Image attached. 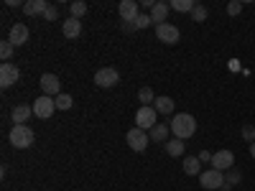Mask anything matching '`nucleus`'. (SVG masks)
Here are the masks:
<instances>
[{"instance_id": "obj_1", "label": "nucleus", "mask_w": 255, "mask_h": 191, "mask_svg": "<svg viewBox=\"0 0 255 191\" xmlns=\"http://www.w3.org/2000/svg\"><path fill=\"white\" fill-rule=\"evenodd\" d=\"M168 127H171V133L179 140H186V138H191L197 133V120H194V115H189V112H179V115L171 117Z\"/></svg>"}, {"instance_id": "obj_2", "label": "nucleus", "mask_w": 255, "mask_h": 191, "mask_svg": "<svg viewBox=\"0 0 255 191\" xmlns=\"http://www.w3.org/2000/svg\"><path fill=\"white\" fill-rule=\"evenodd\" d=\"M10 145L13 148H18V151H23V148H28L31 143H33V130L28 125H13V130H10Z\"/></svg>"}, {"instance_id": "obj_3", "label": "nucleus", "mask_w": 255, "mask_h": 191, "mask_svg": "<svg viewBox=\"0 0 255 191\" xmlns=\"http://www.w3.org/2000/svg\"><path fill=\"white\" fill-rule=\"evenodd\" d=\"M125 140H128V145H130L135 153H143L148 148V143H151V135H148L145 130H140V127H133V130H128Z\"/></svg>"}, {"instance_id": "obj_4", "label": "nucleus", "mask_w": 255, "mask_h": 191, "mask_svg": "<svg viewBox=\"0 0 255 191\" xmlns=\"http://www.w3.org/2000/svg\"><path fill=\"white\" fill-rule=\"evenodd\" d=\"M156 120H158V112H156L153 104H151V107H143V104H140L138 112H135V122H138L135 127H140V130H151L153 125H158Z\"/></svg>"}, {"instance_id": "obj_5", "label": "nucleus", "mask_w": 255, "mask_h": 191, "mask_svg": "<svg viewBox=\"0 0 255 191\" xmlns=\"http://www.w3.org/2000/svg\"><path fill=\"white\" fill-rule=\"evenodd\" d=\"M54 110H56V99H54V97H46V95L36 97V102H33V115H36V117L49 120V117L54 115Z\"/></svg>"}, {"instance_id": "obj_6", "label": "nucleus", "mask_w": 255, "mask_h": 191, "mask_svg": "<svg viewBox=\"0 0 255 191\" xmlns=\"http://www.w3.org/2000/svg\"><path fill=\"white\" fill-rule=\"evenodd\" d=\"M118 82H120V74H118V69H113V67L97 69V74H95V84H97V87H102V90L115 87Z\"/></svg>"}, {"instance_id": "obj_7", "label": "nucleus", "mask_w": 255, "mask_h": 191, "mask_svg": "<svg viewBox=\"0 0 255 191\" xmlns=\"http://www.w3.org/2000/svg\"><path fill=\"white\" fill-rule=\"evenodd\" d=\"M199 184L204 189H225V174L217 171V168H209V171H202L199 174Z\"/></svg>"}, {"instance_id": "obj_8", "label": "nucleus", "mask_w": 255, "mask_h": 191, "mask_svg": "<svg viewBox=\"0 0 255 191\" xmlns=\"http://www.w3.org/2000/svg\"><path fill=\"white\" fill-rule=\"evenodd\" d=\"M20 79V69L15 67V64H10V61H3L0 64V87H13V84Z\"/></svg>"}, {"instance_id": "obj_9", "label": "nucleus", "mask_w": 255, "mask_h": 191, "mask_svg": "<svg viewBox=\"0 0 255 191\" xmlns=\"http://www.w3.org/2000/svg\"><path fill=\"white\" fill-rule=\"evenodd\" d=\"M156 38L171 46V44H179L181 33H179V28L174 23H161V26H156Z\"/></svg>"}, {"instance_id": "obj_10", "label": "nucleus", "mask_w": 255, "mask_h": 191, "mask_svg": "<svg viewBox=\"0 0 255 191\" xmlns=\"http://www.w3.org/2000/svg\"><path fill=\"white\" fill-rule=\"evenodd\" d=\"M212 168H217V171H230V168H235V153L232 151H217L212 156Z\"/></svg>"}, {"instance_id": "obj_11", "label": "nucleus", "mask_w": 255, "mask_h": 191, "mask_svg": "<svg viewBox=\"0 0 255 191\" xmlns=\"http://www.w3.org/2000/svg\"><path fill=\"white\" fill-rule=\"evenodd\" d=\"M38 84H41V92H44L46 97H54V99H56V97L61 95V92H59V90H61V82H59L56 74H44Z\"/></svg>"}, {"instance_id": "obj_12", "label": "nucleus", "mask_w": 255, "mask_h": 191, "mask_svg": "<svg viewBox=\"0 0 255 191\" xmlns=\"http://www.w3.org/2000/svg\"><path fill=\"white\" fill-rule=\"evenodd\" d=\"M118 15L123 18V20H128V23H135L138 20V3L135 0H123V3L118 5Z\"/></svg>"}, {"instance_id": "obj_13", "label": "nucleus", "mask_w": 255, "mask_h": 191, "mask_svg": "<svg viewBox=\"0 0 255 191\" xmlns=\"http://www.w3.org/2000/svg\"><path fill=\"white\" fill-rule=\"evenodd\" d=\"M8 41L13 46H23L28 41V26L26 23H13L10 26V33H8Z\"/></svg>"}, {"instance_id": "obj_14", "label": "nucleus", "mask_w": 255, "mask_h": 191, "mask_svg": "<svg viewBox=\"0 0 255 191\" xmlns=\"http://www.w3.org/2000/svg\"><path fill=\"white\" fill-rule=\"evenodd\" d=\"M33 115V104H18V107H13L10 117L15 125H26V120Z\"/></svg>"}, {"instance_id": "obj_15", "label": "nucleus", "mask_w": 255, "mask_h": 191, "mask_svg": "<svg viewBox=\"0 0 255 191\" xmlns=\"http://www.w3.org/2000/svg\"><path fill=\"white\" fill-rule=\"evenodd\" d=\"M49 8L46 0H28V3H23V13L26 15H44Z\"/></svg>"}, {"instance_id": "obj_16", "label": "nucleus", "mask_w": 255, "mask_h": 191, "mask_svg": "<svg viewBox=\"0 0 255 191\" xmlns=\"http://www.w3.org/2000/svg\"><path fill=\"white\" fill-rule=\"evenodd\" d=\"M61 31H64V36H67V38H79V33H82V20H77V18L64 20Z\"/></svg>"}, {"instance_id": "obj_17", "label": "nucleus", "mask_w": 255, "mask_h": 191, "mask_svg": "<svg viewBox=\"0 0 255 191\" xmlns=\"http://www.w3.org/2000/svg\"><path fill=\"white\" fill-rule=\"evenodd\" d=\"M153 107H156L158 115H171V112H174V99L166 97V95H161V97H156Z\"/></svg>"}, {"instance_id": "obj_18", "label": "nucleus", "mask_w": 255, "mask_h": 191, "mask_svg": "<svg viewBox=\"0 0 255 191\" xmlns=\"http://www.w3.org/2000/svg\"><path fill=\"white\" fill-rule=\"evenodd\" d=\"M168 133H171V127L168 125H153L151 130H148V135H151V140H156V143H166V138H168Z\"/></svg>"}, {"instance_id": "obj_19", "label": "nucleus", "mask_w": 255, "mask_h": 191, "mask_svg": "<svg viewBox=\"0 0 255 191\" xmlns=\"http://www.w3.org/2000/svg\"><path fill=\"white\" fill-rule=\"evenodd\" d=\"M168 10H171V8H168L166 3H156V5L151 8V18H153V23H156V26L166 23V15H168Z\"/></svg>"}, {"instance_id": "obj_20", "label": "nucleus", "mask_w": 255, "mask_h": 191, "mask_svg": "<svg viewBox=\"0 0 255 191\" xmlns=\"http://www.w3.org/2000/svg\"><path fill=\"white\" fill-rule=\"evenodd\" d=\"M199 168H202V161H199V158H194V156H186V158H184V174H186V176L202 174Z\"/></svg>"}, {"instance_id": "obj_21", "label": "nucleus", "mask_w": 255, "mask_h": 191, "mask_svg": "<svg viewBox=\"0 0 255 191\" xmlns=\"http://www.w3.org/2000/svg\"><path fill=\"white\" fill-rule=\"evenodd\" d=\"M168 8L176 10V13H191V10L197 8V3H194V0H171Z\"/></svg>"}, {"instance_id": "obj_22", "label": "nucleus", "mask_w": 255, "mask_h": 191, "mask_svg": "<svg viewBox=\"0 0 255 191\" xmlns=\"http://www.w3.org/2000/svg\"><path fill=\"white\" fill-rule=\"evenodd\" d=\"M184 143L179 140V138H174V140H166V153L171 156V158H179V156H184Z\"/></svg>"}, {"instance_id": "obj_23", "label": "nucleus", "mask_w": 255, "mask_h": 191, "mask_svg": "<svg viewBox=\"0 0 255 191\" xmlns=\"http://www.w3.org/2000/svg\"><path fill=\"white\" fill-rule=\"evenodd\" d=\"M138 99L143 102V107H151V104L156 102V95H153L151 87H140V90H138Z\"/></svg>"}, {"instance_id": "obj_24", "label": "nucleus", "mask_w": 255, "mask_h": 191, "mask_svg": "<svg viewBox=\"0 0 255 191\" xmlns=\"http://www.w3.org/2000/svg\"><path fill=\"white\" fill-rule=\"evenodd\" d=\"M235 184H240V171L238 168H230V171L225 174V189H232Z\"/></svg>"}, {"instance_id": "obj_25", "label": "nucleus", "mask_w": 255, "mask_h": 191, "mask_svg": "<svg viewBox=\"0 0 255 191\" xmlns=\"http://www.w3.org/2000/svg\"><path fill=\"white\" fill-rule=\"evenodd\" d=\"M72 104H74V99H72V95H59L56 97V110H72Z\"/></svg>"}, {"instance_id": "obj_26", "label": "nucleus", "mask_w": 255, "mask_h": 191, "mask_svg": "<svg viewBox=\"0 0 255 191\" xmlns=\"http://www.w3.org/2000/svg\"><path fill=\"white\" fill-rule=\"evenodd\" d=\"M69 13H72V18H77V20H79L84 13H87V3L77 0V3H72V5H69Z\"/></svg>"}, {"instance_id": "obj_27", "label": "nucleus", "mask_w": 255, "mask_h": 191, "mask_svg": "<svg viewBox=\"0 0 255 191\" xmlns=\"http://www.w3.org/2000/svg\"><path fill=\"white\" fill-rule=\"evenodd\" d=\"M191 20H194V23H204V20H207V8L197 5L194 10H191Z\"/></svg>"}, {"instance_id": "obj_28", "label": "nucleus", "mask_w": 255, "mask_h": 191, "mask_svg": "<svg viewBox=\"0 0 255 191\" xmlns=\"http://www.w3.org/2000/svg\"><path fill=\"white\" fill-rule=\"evenodd\" d=\"M13 44H10V41H3V44H0V59H3V61H8L10 56H13Z\"/></svg>"}, {"instance_id": "obj_29", "label": "nucleus", "mask_w": 255, "mask_h": 191, "mask_svg": "<svg viewBox=\"0 0 255 191\" xmlns=\"http://www.w3.org/2000/svg\"><path fill=\"white\" fill-rule=\"evenodd\" d=\"M151 23H153V18L148 15V13H140V15H138V20H135L133 26H135V28H148Z\"/></svg>"}, {"instance_id": "obj_30", "label": "nucleus", "mask_w": 255, "mask_h": 191, "mask_svg": "<svg viewBox=\"0 0 255 191\" xmlns=\"http://www.w3.org/2000/svg\"><path fill=\"white\" fill-rule=\"evenodd\" d=\"M240 135H243L248 143H255V127H253V125H245L243 130H240Z\"/></svg>"}, {"instance_id": "obj_31", "label": "nucleus", "mask_w": 255, "mask_h": 191, "mask_svg": "<svg viewBox=\"0 0 255 191\" xmlns=\"http://www.w3.org/2000/svg\"><path fill=\"white\" fill-rule=\"evenodd\" d=\"M227 13L230 15H240L243 13V3H240V0H232V3L227 5Z\"/></svg>"}, {"instance_id": "obj_32", "label": "nucleus", "mask_w": 255, "mask_h": 191, "mask_svg": "<svg viewBox=\"0 0 255 191\" xmlns=\"http://www.w3.org/2000/svg\"><path fill=\"white\" fill-rule=\"evenodd\" d=\"M44 18H46V20H56V18H59V10H56V5H51V3H49V8H46Z\"/></svg>"}, {"instance_id": "obj_33", "label": "nucleus", "mask_w": 255, "mask_h": 191, "mask_svg": "<svg viewBox=\"0 0 255 191\" xmlns=\"http://www.w3.org/2000/svg\"><path fill=\"white\" fill-rule=\"evenodd\" d=\"M212 156H215V153H209V151H202V153H199V161H202V163H204V161H209V163H212Z\"/></svg>"}, {"instance_id": "obj_34", "label": "nucleus", "mask_w": 255, "mask_h": 191, "mask_svg": "<svg viewBox=\"0 0 255 191\" xmlns=\"http://www.w3.org/2000/svg\"><path fill=\"white\" fill-rule=\"evenodd\" d=\"M140 5H143V8H153L156 3H153V0H140Z\"/></svg>"}, {"instance_id": "obj_35", "label": "nucleus", "mask_w": 255, "mask_h": 191, "mask_svg": "<svg viewBox=\"0 0 255 191\" xmlns=\"http://www.w3.org/2000/svg\"><path fill=\"white\" fill-rule=\"evenodd\" d=\"M250 156L255 158V143H250Z\"/></svg>"}]
</instances>
